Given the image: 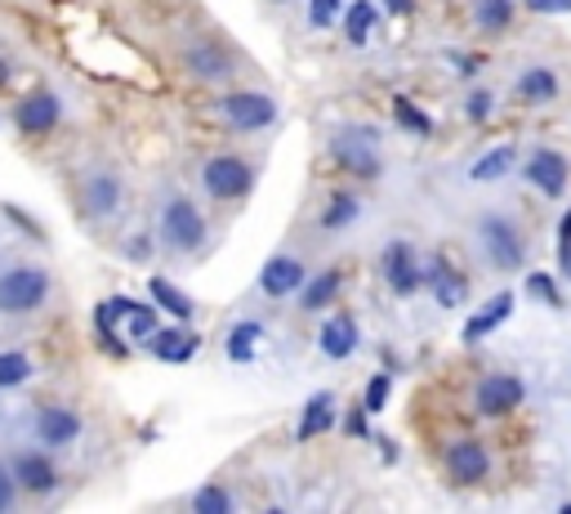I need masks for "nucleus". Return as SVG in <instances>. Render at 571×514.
<instances>
[{"instance_id": "obj_1", "label": "nucleus", "mask_w": 571, "mask_h": 514, "mask_svg": "<svg viewBox=\"0 0 571 514\" xmlns=\"http://www.w3.org/2000/svg\"><path fill=\"white\" fill-rule=\"evenodd\" d=\"M50 300V273L36 264H19L0 273V314H32Z\"/></svg>"}, {"instance_id": "obj_2", "label": "nucleus", "mask_w": 571, "mask_h": 514, "mask_svg": "<svg viewBox=\"0 0 571 514\" xmlns=\"http://www.w3.org/2000/svg\"><path fill=\"white\" fill-rule=\"evenodd\" d=\"M330 157L339 170H353L362 179L380 175V135L371 126H345L330 139Z\"/></svg>"}, {"instance_id": "obj_3", "label": "nucleus", "mask_w": 571, "mask_h": 514, "mask_svg": "<svg viewBox=\"0 0 571 514\" xmlns=\"http://www.w3.org/2000/svg\"><path fill=\"white\" fill-rule=\"evenodd\" d=\"M478 242H483L487 260H491L500 273H514V269L527 264L522 233H518V224L505 220V216H483V220H478Z\"/></svg>"}, {"instance_id": "obj_4", "label": "nucleus", "mask_w": 571, "mask_h": 514, "mask_svg": "<svg viewBox=\"0 0 571 514\" xmlns=\"http://www.w3.org/2000/svg\"><path fill=\"white\" fill-rule=\"evenodd\" d=\"M161 242L179 255L197 251L205 242V216L197 211V206L188 197H170L166 201V211H161Z\"/></svg>"}, {"instance_id": "obj_5", "label": "nucleus", "mask_w": 571, "mask_h": 514, "mask_svg": "<svg viewBox=\"0 0 571 514\" xmlns=\"http://www.w3.org/2000/svg\"><path fill=\"white\" fill-rule=\"evenodd\" d=\"M219 117L233 126V130H268L277 122V103L268 94H255V90H233L219 98Z\"/></svg>"}, {"instance_id": "obj_6", "label": "nucleus", "mask_w": 571, "mask_h": 514, "mask_svg": "<svg viewBox=\"0 0 571 514\" xmlns=\"http://www.w3.org/2000/svg\"><path fill=\"white\" fill-rule=\"evenodd\" d=\"M201 183H205L210 197L233 201V197H246L255 188V170L242 157H233V153H219V157H210L201 166Z\"/></svg>"}, {"instance_id": "obj_7", "label": "nucleus", "mask_w": 571, "mask_h": 514, "mask_svg": "<svg viewBox=\"0 0 571 514\" xmlns=\"http://www.w3.org/2000/svg\"><path fill=\"white\" fill-rule=\"evenodd\" d=\"M446 470L461 487H474V483H483L491 474V457H487V448L478 439H455L446 448Z\"/></svg>"}, {"instance_id": "obj_8", "label": "nucleus", "mask_w": 571, "mask_h": 514, "mask_svg": "<svg viewBox=\"0 0 571 514\" xmlns=\"http://www.w3.org/2000/svg\"><path fill=\"white\" fill-rule=\"evenodd\" d=\"M522 175H527V183H531V188H540L544 197H562V192H567V179H571V166H567V157H562V153L540 148V153H531V157H527Z\"/></svg>"}, {"instance_id": "obj_9", "label": "nucleus", "mask_w": 571, "mask_h": 514, "mask_svg": "<svg viewBox=\"0 0 571 514\" xmlns=\"http://www.w3.org/2000/svg\"><path fill=\"white\" fill-rule=\"evenodd\" d=\"M522 394H527V385L518 380V376H509V371H491L483 385H478V411L483 417H505V411H514L518 402H522Z\"/></svg>"}, {"instance_id": "obj_10", "label": "nucleus", "mask_w": 571, "mask_h": 514, "mask_svg": "<svg viewBox=\"0 0 571 514\" xmlns=\"http://www.w3.org/2000/svg\"><path fill=\"white\" fill-rule=\"evenodd\" d=\"M380 269H384V282L393 286V295H415V291H420V282H424V273H420V264H415L411 242H389V246H384Z\"/></svg>"}, {"instance_id": "obj_11", "label": "nucleus", "mask_w": 571, "mask_h": 514, "mask_svg": "<svg viewBox=\"0 0 571 514\" xmlns=\"http://www.w3.org/2000/svg\"><path fill=\"white\" fill-rule=\"evenodd\" d=\"M59 117H63V103H59L50 90H32L28 98H19V103H14V122H19V130H28V135H45V130H54V126H59Z\"/></svg>"}, {"instance_id": "obj_12", "label": "nucleus", "mask_w": 571, "mask_h": 514, "mask_svg": "<svg viewBox=\"0 0 571 514\" xmlns=\"http://www.w3.org/2000/svg\"><path fill=\"white\" fill-rule=\"evenodd\" d=\"M304 282H308V273H304V260H295V255H273V260L264 264V273H260V286H264V295H273V300L304 291Z\"/></svg>"}, {"instance_id": "obj_13", "label": "nucleus", "mask_w": 571, "mask_h": 514, "mask_svg": "<svg viewBox=\"0 0 571 514\" xmlns=\"http://www.w3.org/2000/svg\"><path fill=\"white\" fill-rule=\"evenodd\" d=\"M76 434H81V417H76L72 407H41L36 439L45 448H67V443H76Z\"/></svg>"}, {"instance_id": "obj_14", "label": "nucleus", "mask_w": 571, "mask_h": 514, "mask_svg": "<svg viewBox=\"0 0 571 514\" xmlns=\"http://www.w3.org/2000/svg\"><path fill=\"white\" fill-rule=\"evenodd\" d=\"M148 349L161 358V363H188L197 349H201V336L192 332V327H157L152 336H148Z\"/></svg>"}, {"instance_id": "obj_15", "label": "nucleus", "mask_w": 571, "mask_h": 514, "mask_svg": "<svg viewBox=\"0 0 571 514\" xmlns=\"http://www.w3.org/2000/svg\"><path fill=\"white\" fill-rule=\"evenodd\" d=\"M509 314H514V291H500V295H491V300L478 308V314L465 323L461 340H465V345H478V340H483V336H491V332H496V327H500Z\"/></svg>"}, {"instance_id": "obj_16", "label": "nucleus", "mask_w": 571, "mask_h": 514, "mask_svg": "<svg viewBox=\"0 0 571 514\" xmlns=\"http://www.w3.org/2000/svg\"><path fill=\"white\" fill-rule=\"evenodd\" d=\"M14 479H19V487H28V492H54V483H59V470H54V461L50 457H41V452H19L14 457Z\"/></svg>"}, {"instance_id": "obj_17", "label": "nucleus", "mask_w": 571, "mask_h": 514, "mask_svg": "<svg viewBox=\"0 0 571 514\" xmlns=\"http://www.w3.org/2000/svg\"><path fill=\"white\" fill-rule=\"evenodd\" d=\"M424 277L433 282V300H437L442 308H455V304H465V300H469V282H465V273H455L446 260H433Z\"/></svg>"}, {"instance_id": "obj_18", "label": "nucleus", "mask_w": 571, "mask_h": 514, "mask_svg": "<svg viewBox=\"0 0 571 514\" xmlns=\"http://www.w3.org/2000/svg\"><path fill=\"white\" fill-rule=\"evenodd\" d=\"M330 426H335V394H330V389H317V394L304 402V417H299L295 439H299V443H308V439L326 434Z\"/></svg>"}, {"instance_id": "obj_19", "label": "nucleus", "mask_w": 571, "mask_h": 514, "mask_svg": "<svg viewBox=\"0 0 571 514\" xmlns=\"http://www.w3.org/2000/svg\"><path fill=\"white\" fill-rule=\"evenodd\" d=\"M121 206V179L117 175H89L85 179V211L94 220H107Z\"/></svg>"}, {"instance_id": "obj_20", "label": "nucleus", "mask_w": 571, "mask_h": 514, "mask_svg": "<svg viewBox=\"0 0 571 514\" xmlns=\"http://www.w3.org/2000/svg\"><path fill=\"white\" fill-rule=\"evenodd\" d=\"M353 349H358V323L349 314H335L321 327V354L335 358V363H345V358H353Z\"/></svg>"}, {"instance_id": "obj_21", "label": "nucleus", "mask_w": 571, "mask_h": 514, "mask_svg": "<svg viewBox=\"0 0 571 514\" xmlns=\"http://www.w3.org/2000/svg\"><path fill=\"white\" fill-rule=\"evenodd\" d=\"M188 67L197 72V76H205V81H219V76H228L233 72V59H228V50H219V45H192L188 50Z\"/></svg>"}, {"instance_id": "obj_22", "label": "nucleus", "mask_w": 571, "mask_h": 514, "mask_svg": "<svg viewBox=\"0 0 571 514\" xmlns=\"http://www.w3.org/2000/svg\"><path fill=\"white\" fill-rule=\"evenodd\" d=\"M514 166H518V144H500V148H491L483 161H474L469 179H478V183H491V179H505Z\"/></svg>"}, {"instance_id": "obj_23", "label": "nucleus", "mask_w": 571, "mask_h": 514, "mask_svg": "<svg viewBox=\"0 0 571 514\" xmlns=\"http://www.w3.org/2000/svg\"><path fill=\"white\" fill-rule=\"evenodd\" d=\"M518 98H527V103H549V98H558V76H553L549 67H527V72L518 76Z\"/></svg>"}, {"instance_id": "obj_24", "label": "nucleus", "mask_w": 571, "mask_h": 514, "mask_svg": "<svg viewBox=\"0 0 571 514\" xmlns=\"http://www.w3.org/2000/svg\"><path fill=\"white\" fill-rule=\"evenodd\" d=\"M148 291H152V300L166 308V314H170L175 323H188V318H192V300H188V295H183L175 282H166V277H152V282H148Z\"/></svg>"}, {"instance_id": "obj_25", "label": "nucleus", "mask_w": 571, "mask_h": 514, "mask_svg": "<svg viewBox=\"0 0 571 514\" xmlns=\"http://www.w3.org/2000/svg\"><path fill=\"white\" fill-rule=\"evenodd\" d=\"M260 340H264V327H260V323H233V332H228L223 349H228V358H233V363H251Z\"/></svg>"}, {"instance_id": "obj_26", "label": "nucleus", "mask_w": 571, "mask_h": 514, "mask_svg": "<svg viewBox=\"0 0 571 514\" xmlns=\"http://www.w3.org/2000/svg\"><path fill=\"white\" fill-rule=\"evenodd\" d=\"M339 286H345V277H339L335 269H326V273H317V277H308L304 282V308H326L335 295H339Z\"/></svg>"}, {"instance_id": "obj_27", "label": "nucleus", "mask_w": 571, "mask_h": 514, "mask_svg": "<svg viewBox=\"0 0 571 514\" xmlns=\"http://www.w3.org/2000/svg\"><path fill=\"white\" fill-rule=\"evenodd\" d=\"M371 28H376V6H371V0H353L349 14H345V36H349L353 45H367Z\"/></svg>"}, {"instance_id": "obj_28", "label": "nucleus", "mask_w": 571, "mask_h": 514, "mask_svg": "<svg viewBox=\"0 0 571 514\" xmlns=\"http://www.w3.org/2000/svg\"><path fill=\"white\" fill-rule=\"evenodd\" d=\"M358 220V197L353 192H335L330 206H326V216H321V229L339 233V229H349Z\"/></svg>"}, {"instance_id": "obj_29", "label": "nucleus", "mask_w": 571, "mask_h": 514, "mask_svg": "<svg viewBox=\"0 0 571 514\" xmlns=\"http://www.w3.org/2000/svg\"><path fill=\"white\" fill-rule=\"evenodd\" d=\"M474 19H478V28L500 32V28H509V23H514V0H478Z\"/></svg>"}, {"instance_id": "obj_30", "label": "nucleus", "mask_w": 571, "mask_h": 514, "mask_svg": "<svg viewBox=\"0 0 571 514\" xmlns=\"http://www.w3.org/2000/svg\"><path fill=\"white\" fill-rule=\"evenodd\" d=\"M393 113H398V122H402L406 130H415L420 139H429V135H433V117H429L424 108H415V103H411L406 94H398V98H393Z\"/></svg>"}, {"instance_id": "obj_31", "label": "nucleus", "mask_w": 571, "mask_h": 514, "mask_svg": "<svg viewBox=\"0 0 571 514\" xmlns=\"http://www.w3.org/2000/svg\"><path fill=\"white\" fill-rule=\"evenodd\" d=\"M28 376H32L28 354H19V349H6V354H0V389H14V385H23Z\"/></svg>"}, {"instance_id": "obj_32", "label": "nucleus", "mask_w": 571, "mask_h": 514, "mask_svg": "<svg viewBox=\"0 0 571 514\" xmlns=\"http://www.w3.org/2000/svg\"><path fill=\"white\" fill-rule=\"evenodd\" d=\"M192 510H197V514H233V496H228L219 483H205V487L192 496Z\"/></svg>"}, {"instance_id": "obj_33", "label": "nucleus", "mask_w": 571, "mask_h": 514, "mask_svg": "<svg viewBox=\"0 0 571 514\" xmlns=\"http://www.w3.org/2000/svg\"><path fill=\"white\" fill-rule=\"evenodd\" d=\"M527 295H536L540 304H553V308L567 304V300H562V286H558L549 273H531V277H527Z\"/></svg>"}, {"instance_id": "obj_34", "label": "nucleus", "mask_w": 571, "mask_h": 514, "mask_svg": "<svg viewBox=\"0 0 571 514\" xmlns=\"http://www.w3.org/2000/svg\"><path fill=\"white\" fill-rule=\"evenodd\" d=\"M389 371H376L371 376V385H367V398H362V411H371V417H376V411H384V402H389Z\"/></svg>"}, {"instance_id": "obj_35", "label": "nucleus", "mask_w": 571, "mask_h": 514, "mask_svg": "<svg viewBox=\"0 0 571 514\" xmlns=\"http://www.w3.org/2000/svg\"><path fill=\"white\" fill-rule=\"evenodd\" d=\"M558 269H562V277L571 282V206H567L562 224H558Z\"/></svg>"}, {"instance_id": "obj_36", "label": "nucleus", "mask_w": 571, "mask_h": 514, "mask_svg": "<svg viewBox=\"0 0 571 514\" xmlns=\"http://www.w3.org/2000/svg\"><path fill=\"white\" fill-rule=\"evenodd\" d=\"M339 6H345V0H313V6H308V23L313 28H330L339 19Z\"/></svg>"}, {"instance_id": "obj_37", "label": "nucleus", "mask_w": 571, "mask_h": 514, "mask_svg": "<svg viewBox=\"0 0 571 514\" xmlns=\"http://www.w3.org/2000/svg\"><path fill=\"white\" fill-rule=\"evenodd\" d=\"M14 496H19V479H14V470L0 465V514L14 505Z\"/></svg>"}, {"instance_id": "obj_38", "label": "nucleus", "mask_w": 571, "mask_h": 514, "mask_svg": "<svg viewBox=\"0 0 571 514\" xmlns=\"http://www.w3.org/2000/svg\"><path fill=\"white\" fill-rule=\"evenodd\" d=\"M487 113H491V94L487 90H474L469 94V122H487Z\"/></svg>"}, {"instance_id": "obj_39", "label": "nucleus", "mask_w": 571, "mask_h": 514, "mask_svg": "<svg viewBox=\"0 0 571 514\" xmlns=\"http://www.w3.org/2000/svg\"><path fill=\"white\" fill-rule=\"evenodd\" d=\"M527 10H536V14H571V0H527Z\"/></svg>"}, {"instance_id": "obj_40", "label": "nucleus", "mask_w": 571, "mask_h": 514, "mask_svg": "<svg viewBox=\"0 0 571 514\" xmlns=\"http://www.w3.org/2000/svg\"><path fill=\"white\" fill-rule=\"evenodd\" d=\"M389 6V14H398V19H411L415 14V0H384Z\"/></svg>"}, {"instance_id": "obj_41", "label": "nucleus", "mask_w": 571, "mask_h": 514, "mask_svg": "<svg viewBox=\"0 0 571 514\" xmlns=\"http://www.w3.org/2000/svg\"><path fill=\"white\" fill-rule=\"evenodd\" d=\"M349 434H358V439L367 434V426H362V417H349Z\"/></svg>"}, {"instance_id": "obj_42", "label": "nucleus", "mask_w": 571, "mask_h": 514, "mask_svg": "<svg viewBox=\"0 0 571 514\" xmlns=\"http://www.w3.org/2000/svg\"><path fill=\"white\" fill-rule=\"evenodd\" d=\"M562 514H571V501H567V505H562Z\"/></svg>"}]
</instances>
